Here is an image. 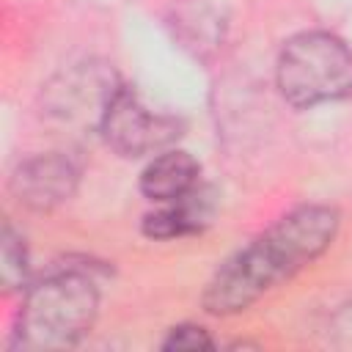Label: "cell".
<instances>
[{"instance_id": "1", "label": "cell", "mask_w": 352, "mask_h": 352, "mask_svg": "<svg viewBox=\"0 0 352 352\" xmlns=\"http://www.w3.org/2000/svg\"><path fill=\"white\" fill-rule=\"evenodd\" d=\"M336 231L338 214L330 206H300L289 212L270 231L217 267L204 292L206 311L236 314L248 308L267 289L292 278L324 253Z\"/></svg>"}, {"instance_id": "2", "label": "cell", "mask_w": 352, "mask_h": 352, "mask_svg": "<svg viewBox=\"0 0 352 352\" xmlns=\"http://www.w3.org/2000/svg\"><path fill=\"white\" fill-rule=\"evenodd\" d=\"M96 316V286L80 270H58L36 283L19 311L16 344L60 349L80 341Z\"/></svg>"}, {"instance_id": "3", "label": "cell", "mask_w": 352, "mask_h": 352, "mask_svg": "<svg viewBox=\"0 0 352 352\" xmlns=\"http://www.w3.org/2000/svg\"><path fill=\"white\" fill-rule=\"evenodd\" d=\"M278 88L294 107L336 102L352 94V52L330 33H300L278 58Z\"/></svg>"}, {"instance_id": "4", "label": "cell", "mask_w": 352, "mask_h": 352, "mask_svg": "<svg viewBox=\"0 0 352 352\" xmlns=\"http://www.w3.org/2000/svg\"><path fill=\"white\" fill-rule=\"evenodd\" d=\"M102 132L124 157H140L168 146L179 135V124L168 116L151 113L135 94L113 91L102 110Z\"/></svg>"}, {"instance_id": "5", "label": "cell", "mask_w": 352, "mask_h": 352, "mask_svg": "<svg viewBox=\"0 0 352 352\" xmlns=\"http://www.w3.org/2000/svg\"><path fill=\"white\" fill-rule=\"evenodd\" d=\"M74 179L77 173L63 157H36L16 170L14 190L28 206L47 209L72 195Z\"/></svg>"}, {"instance_id": "6", "label": "cell", "mask_w": 352, "mask_h": 352, "mask_svg": "<svg viewBox=\"0 0 352 352\" xmlns=\"http://www.w3.org/2000/svg\"><path fill=\"white\" fill-rule=\"evenodd\" d=\"M198 187V162L187 151H165L154 157L143 176L140 190L151 201H176Z\"/></svg>"}, {"instance_id": "7", "label": "cell", "mask_w": 352, "mask_h": 352, "mask_svg": "<svg viewBox=\"0 0 352 352\" xmlns=\"http://www.w3.org/2000/svg\"><path fill=\"white\" fill-rule=\"evenodd\" d=\"M206 217H209V201L195 187L192 192L176 198L173 206H165V209L148 214L143 223V231L154 239H170V236H182V234L201 228Z\"/></svg>"}, {"instance_id": "8", "label": "cell", "mask_w": 352, "mask_h": 352, "mask_svg": "<svg viewBox=\"0 0 352 352\" xmlns=\"http://www.w3.org/2000/svg\"><path fill=\"white\" fill-rule=\"evenodd\" d=\"M28 275V256L25 245L11 228H3V245H0V278L6 289H16L25 283Z\"/></svg>"}, {"instance_id": "9", "label": "cell", "mask_w": 352, "mask_h": 352, "mask_svg": "<svg viewBox=\"0 0 352 352\" xmlns=\"http://www.w3.org/2000/svg\"><path fill=\"white\" fill-rule=\"evenodd\" d=\"M165 349H212V338L206 336L204 327H195V324H182V327H173L170 336L165 338L162 344Z\"/></svg>"}]
</instances>
